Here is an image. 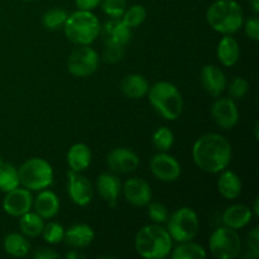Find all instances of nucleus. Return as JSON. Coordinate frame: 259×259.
<instances>
[{"label": "nucleus", "mask_w": 259, "mask_h": 259, "mask_svg": "<svg viewBox=\"0 0 259 259\" xmlns=\"http://www.w3.org/2000/svg\"><path fill=\"white\" fill-rule=\"evenodd\" d=\"M192 158L201 171L219 174L232 161V146L229 141L217 133L200 137L192 147Z\"/></svg>", "instance_id": "f257e3e1"}, {"label": "nucleus", "mask_w": 259, "mask_h": 259, "mask_svg": "<svg viewBox=\"0 0 259 259\" xmlns=\"http://www.w3.org/2000/svg\"><path fill=\"white\" fill-rule=\"evenodd\" d=\"M210 27L222 34H233L242 28L244 13L235 0H217L206 12Z\"/></svg>", "instance_id": "f03ea898"}, {"label": "nucleus", "mask_w": 259, "mask_h": 259, "mask_svg": "<svg viewBox=\"0 0 259 259\" xmlns=\"http://www.w3.org/2000/svg\"><path fill=\"white\" fill-rule=\"evenodd\" d=\"M136 250L147 259H162L172 250V238L164 228L146 225L136 235Z\"/></svg>", "instance_id": "7ed1b4c3"}, {"label": "nucleus", "mask_w": 259, "mask_h": 259, "mask_svg": "<svg viewBox=\"0 0 259 259\" xmlns=\"http://www.w3.org/2000/svg\"><path fill=\"white\" fill-rule=\"evenodd\" d=\"M148 99L154 110L167 120L179 118L184 109V99L179 89L171 82L159 81L148 90Z\"/></svg>", "instance_id": "20e7f679"}, {"label": "nucleus", "mask_w": 259, "mask_h": 259, "mask_svg": "<svg viewBox=\"0 0 259 259\" xmlns=\"http://www.w3.org/2000/svg\"><path fill=\"white\" fill-rule=\"evenodd\" d=\"M67 39L80 46H89L99 37L101 25L90 10H77L68 15L63 24Z\"/></svg>", "instance_id": "39448f33"}, {"label": "nucleus", "mask_w": 259, "mask_h": 259, "mask_svg": "<svg viewBox=\"0 0 259 259\" xmlns=\"http://www.w3.org/2000/svg\"><path fill=\"white\" fill-rule=\"evenodd\" d=\"M18 177L25 189L39 191L53 184V169L46 159L30 158L19 167Z\"/></svg>", "instance_id": "423d86ee"}, {"label": "nucleus", "mask_w": 259, "mask_h": 259, "mask_svg": "<svg viewBox=\"0 0 259 259\" xmlns=\"http://www.w3.org/2000/svg\"><path fill=\"white\" fill-rule=\"evenodd\" d=\"M199 218L197 214L190 207H181L176 210L169 218L168 230L172 240L177 243L190 242L199 233Z\"/></svg>", "instance_id": "0eeeda50"}, {"label": "nucleus", "mask_w": 259, "mask_h": 259, "mask_svg": "<svg viewBox=\"0 0 259 259\" xmlns=\"http://www.w3.org/2000/svg\"><path fill=\"white\" fill-rule=\"evenodd\" d=\"M209 249L218 259H233L242 250V239L234 229L228 227L219 228L211 234Z\"/></svg>", "instance_id": "6e6552de"}, {"label": "nucleus", "mask_w": 259, "mask_h": 259, "mask_svg": "<svg viewBox=\"0 0 259 259\" xmlns=\"http://www.w3.org/2000/svg\"><path fill=\"white\" fill-rule=\"evenodd\" d=\"M68 71L76 77L90 76L98 70L99 56L94 48L82 46L73 51L67 61Z\"/></svg>", "instance_id": "1a4fd4ad"}, {"label": "nucleus", "mask_w": 259, "mask_h": 259, "mask_svg": "<svg viewBox=\"0 0 259 259\" xmlns=\"http://www.w3.org/2000/svg\"><path fill=\"white\" fill-rule=\"evenodd\" d=\"M211 116L220 128L232 129L239 120V111L233 99H218L211 105Z\"/></svg>", "instance_id": "9d476101"}, {"label": "nucleus", "mask_w": 259, "mask_h": 259, "mask_svg": "<svg viewBox=\"0 0 259 259\" xmlns=\"http://www.w3.org/2000/svg\"><path fill=\"white\" fill-rule=\"evenodd\" d=\"M3 200V209L10 217H22L30 210L33 205L32 194L28 189H14L5 192Z\"/></svg>", "instance_id": "9b49d317"}, {"label": "nucleus", "mask_w": 259, "mask_h": 259, "mask_svg": "<svg viewBox=\"0 0 259 259\" xmlns=\"http://www.w3.org/2000/svg\"><path fill=\"white\" fill-rule=\"evenodd\" d=\"M106 163L114 174H131L138 168L139 158L131 149L119 147L109 152Z\"/></svg>", "instance_id": "f8f14e48"}, {"label": "nucleus", "mask_w": 259, "mask_h": 259, "mask_svg": "<svg viewBox=\"0 0 259 259\" xmlns=\"http://www.w3.org/2000/svg\"><path fill=\"white\" fill-rule=\"evenodd\" d=\"M151 171L163 182H174L181 175V166L175 157L167 153H159L152 158Z\"/></svg>", "instance_id": "ddd939ff"}, {"label": "nucleus", "mask_w": 259, "mask_h": 259, "mask_svg": "<svg viewBox=\"0 0 259 259\" xmlns=\"http://www.w3.org/2000/svg\"><path fill=\"white\" fill-rule=\"evenodd\" d=\"M68 176V195L71 200L78 206H86L90 204L94 196V189L91 182L80 172L70 171Z\"/></svg>", "instance_id": "4468645a"}, {"label": "nucleus", "mask_w": 259, "mask_h": 259, "mask_svg": "<svg viewBox=\"0 0 259 259\" xmlns=\"http://www.w3.org/2000/svg\"><path fill=\"white\" fill-rule=\"evenodd\" d=\"M124 197L134 206H147L152 200V190L148 182L143 179H129L121 186Z\"/></svg>", "instance_id": "2eb2a0df"}, {"label": "nucleus", "mask_w": 259, "mask_h": 259, "mask_svg": "<svg viewBox=\"0 0 259 259\" xmlns=\"http://www.w3.org/2000/svg\"><path fill=\"white\" fill-rule=\"evenodd\" d=\"M104 45H118L125 47L132 39V28L124 24L121 19H113L105 23L100 29Z\"/></svg>", "instance_id": "dca6fc26"}, {"label": "nucleus", "mask_w": 259, "mask_h": 259, "mask_svg": "<svg viewBox=\"0 0 259 259\" xmlns=\"http://www.w3.org/2000/svg\"><path fill=\"white\" fill-rule=\"evenodd\" d=\"M200 78H201L202 88L205 89V91L209 93L211 96H214V98L222 95L224 93L225 88H227V77L218 66H205L201 70Z\"/></svg>", "instance_id": "f3484780"}, {"label": "nucleus", "mask_w": 259, "mask_h": 259, "mask_svg": "<svg viewBox=\"0 0 259 259\" xmlns=\"http://www.w3.org/2000/svg\"><path fill=\"white\" fill-rule=\"evenodd\" d=\"M99 195L110 207H115L118 204V197L121 191V182L118 176L113 174H101L96 181Z\"/></svg>", "instance_id": "a211bd4d"}, {"label": "nucleus", "mask_w": 259, "mask_h": 259, "mask_svg": "<svg viewBox=\"0 0 259 259\" xmlns=\"http://www.w3.org/2000/svg\"><path fill=\"white\" fill-rule=\"evenodd\" d=\"M94 238H95V233L89 225L76 224L67 229V232H65L63 240L68 247L75 248V249H82L93 243Z\"/></svg>", "instance_id": "6ab92c4d"}, {"label": "nucleus", "mask_w": 259, "mask_h": 259, "mask_svg": "<svg viewBox=\"0 0 259 259\" xmlns=\"http://www.w3.org/2000/svg\"><path fill=\"white\" fill-rule=\"evenodd\" d=\"M252 218L253 212L249 207L242 204H237L225 210L223 214V223L225 227L237 230L247 227Z\"/></svg>", "instance_id": "aec40b11"}, {"label": "nucleus", "mask_w": 259, "mask_h": 259, "mask_svg": "<svg viewBox=\"0 0 259 259\" xmlns=\"http://www.w3.org/2000/svg\"><path fill=\"white\" fill-rule=\"evenodd\" d=\"M34 210L43 219H52L60 211V200L53 191L45 190L34 201Z\"/></svg>", "instance_id": "412c9836"}, {"label": "nucleus", "mask_w": 259, "mask_h": 259, "mask_svg": "<svg viewBox=\"0 0 259 259\" xmlns=\"http://www.w3.org/2000/svg\"><path fill=\"white\" fill-rule=\"evenodd\" d=\"M67 163L70 166L71 171H85L91 163L90 148L83 143L73 144L67 152Z\"/></svg>", "instance_id": "4be33fe9"}, {"label": "nucleus", "mask_w": 259, "mask_h": 259, "mask_svg": "<svg viewBox=\"0 0 259 259\" xmlns=\"http://www.w3.org/2000/svg\"><path fill=\"white\" fill-rule=\"evenodd\" d=\"M148 81L138 73L125 76L121 81V91L129 99H142L148 94Z\"/></svg>", "instance_id": "5701e85b"}, {"label": "nucleus", "mask_w": 259, "mask_h": 259, "mask_svg": "<svg viewBox=\"0 0 259 259\" xmlns=\"http://www.w3.org/2000/svg\"><path fill=\"white\" fill-rule=\"evenodd\" d=\"M218 191L224 199L234 200L242 192V181L233 171H225L218 180Z\"/></svg>", "instance_id": "b1692460"}, {"label": "nucleus", "mask_w": 259, "mask_h": 259, "mask_svg": "<svg viewBox=\"0 0 259 259\" xmlns=\"http://www.w3.org/2000/svg\"><path fill=\"white\" fill-rule=\"evenodd\" d=\"M218 58L227 67H232L239 60V45L230 34H225L218 45Z\"/></svg>", "instance_id": "393cba45"}, {"label": "nucleus", "mask_w": 259, "mask_h": 259, "mask_svg": "<svg viewBox=\"0 0 259 259\" xmlns=\"http://www.w3.org/2000/svg\"><path fill=\"white\" fill-rule=\"evenodd\" d=\"M4 249L12 257H25L29 253L30 245L23 235L10 233L4 238Z\"/></svg>", "instance_id": "a878e982"}, {"label": "nucleus", "mask_w": 259, "mask_h": 259, "mask_svg": "<svg viewBox=\"0 0 259 259\" xmlns=\"http://www.w3.org/2000/svg\"><path fill=\"white\" fill-rule=\"evenodd\" d=\"M43 227H45L43 218H40L37 212L28 211L20 217L19 228L23 234L27 235V237L34 238L42 234Z\"/></svg>", "instance_id": "bb28decb"}, {"label": "nucleus", "mask_w": 259, "mask_h": 259, "mask_svg": "<svg viewBox=\"0 0 259 259\" xmlns=\"http://www.w3.org/2000/svg\"><path fill=\"white\" fill-rule=\"evenodd\" d=\"M171 257L174 259H204L206 257V252L196 243L185 242L175 248Z\"/></svg>", "instance_id": "cd10ccee"}, {"label": "nucleus", "mask_w": 259, "mask_h": 259, "mask_svg": "<svg viewBox=\"0 0 259 259\" xmlns=\"http://www.w3.org/2000/svg\"><path fill=\"white\" fill-rule=\"evenodd\" d=\"M19 186L18 169L13 164L4 163L0 166V190L3 192H9Z\"/></svg>", "instance_id": "c85d7f7f"}, {"label": "nucleus", "mask_w": 259, "mask_h": 259, "mask_svg": "<svg viewBox=\"0 0 259 259\" xmlns=\"http://www.w3.org/2000/svg\"><path fill=\"white\" fill-rule=\"evenodd\" d=\"M147 17V10L143 5L134 4L132 7L126 8L124 14L121 15V22L129 28H136L144 22Z\"/></svg>", "instance_id": "c756f323"}, {"label": "nucleus", "mask_w": 259, "mask_h": 259, "mask_svg": "<svg viewBox=\"0 0 259 259\" xmlns=\"http://www.w3.org/2000/svg\"><path fill=\"white\" fill-rule=\"evenodd\" d=\"M67 17L68 14L66 10L58 9V8L57 9H51L43 14L42 23L45 25V28H47V29L56 30L63 27Z\"/></svg>", "instance_id": "7c9ffc66"}, {"label": "nucleus", "mask_w": 259, "mask_h": 259, "mask_svg": "<svg viewBox=\"0 0 259 259\" xmlns=\"http://www.w3.org/2000/svg\"><path fill=\"white\" fill-rule=\"evenodd\" d=\"M152 141H153L154 147L158 151L167 152L171 148L172 144H174L175 137L171 129H168L167 126H161V128H158L154 132Z\"/></svg>", "instance_id": "2f4dec72"}, {"label": "nucleus", "mask_w": 259, "mask_h": 259, "mask_svg": "<svg viewBox=\"0 0 259 259\" xmlns=\"http://www.w3.org/2000/svg\"><path fill=\"white\" fill-rule=\"evenodd\" d=\"M65 232L66 230L62 225L56 222H51L43 227L42 235L43 239L50 244H58L65 238Z\"/></svg>", "instance_id": "473e14b6"}, {"label": "nucleus", "mask_w": 259, "mask_h": 259, "mask_svg": "<svg viewBox=\"0 0 259 259\" xmlns=\"http://www.w3.org/2000/svg\"><path fill=\"white\" fill-rule=\"evenodd\" d=\"M101 9L113 19H120L126 9V0H101Z\"/></svg>", "instance_id": "72a5a7b5"}, {"label": "nucleus", "mask_w": 259, "mask_h": 259, "mask_svg": "<svg viewBox=\"0 0 259 259\" xmlns=\"http://www.w3.org/2000/svg\"><path fill=\"white\" fill-rule=\"evenodd\" d=\"M148 205V214L152 222L156 224H162V223L167 222L168 212H167V207L162 202H149Z\"/></svg>", "instance_id": "f704fd0d"}, {"label": "nucleus", "mask_w": 259, "mask_h": 259, "mask_svg": "<svg viewBox=\"0 0 259 259\" xmlns=\"http://www.w3.org/2000/svg\"><path fill=\"white\" fill-rule=\"evenodd\" d=\"M248 90H249V83L243 77H235L229 86V94L234 99L244 98Z\"/></svg>", "instance_id": "c9c22d12"}, {"label": "nucleus", "mask_w": 259, "mask_h": 259, "mask_svg": "<svg viewBox=\"0 0 259 259\" xmlns=\"http://www.w3.org/2000/svg\"><path fill=\"white\" fill-rule=\"evenodd\" d=\"M124 47L118 45H105L104 48V61L108 63H116L123 58Z\"/></svg>", "instance_id": "e433bc0d"}, {"label": "nucleus", "mask_w": 259, "mask_h": 259, "mask_svg": "<svg viewBox=\"0 0 259 259\" xmlns=\"http://www.w3.org/2000/svg\"><path fill=\"white\" fill-rule=\"evenodd\" d=\"M247 245H248V249H249L250 253H252L250 257L257 258L259 255V229L258 228H254V229L248 234Z\"/></svg>", "instance_id": "4c0bfd02"}, {"label": "nucleus", "mask_w": 259, "mask_h": 259, "mask_svg": "<svg viewBox=\"0 0 259 259\" xmlns=\"http://www.w3.org/2000/svg\"><path fill=\"white\" fill-rule=\"evenodd\" d=\"M245 34L250 38L252 40L257 42L259 39V19L258 17H250L249 19L245 22Z\"/></svg>", "instance_id": "58836bf2"}, {"label": "nucleus", "mask_w": 259, "mask_h": 259, "mask_svg": "<svg viewBox=\"0 0 259 259\" xmlns=\"http://www.w3.org/2000/svg\"><path fill=\"white\" fill-rule=\"evenodd\" d=\"M33 257L35 259H55L60 257V254L57 252H55L53 249H50V248H39L33 254Z\"/></svg>", "instance_id": "ea45409f"}, {"label": "nucleus", "mask_w": 259, "mask_h": 259, "mask_svg": "<svg viewBox=\"0 0 259 259\" xmlns=\"http://www.w3.org/2000/svg\"><path fill=\"white\" fill-rule=\"evenodd\" d=\"M76 5L78 7V9L81 10H93L95 9L98 5H100L101 0H75Z\"/></svg>", "instance_id": "a19ab883"}, {"label": "nucleus", "mask_w": 259, "mask_h": 259, "mask_svg": "<svg viewBox=\"0 0 259 259\" xmlns=\"http://www.w3.org/2000/svg\"><path fill=\"white\" fill-rule=\"evenodd\" d=\"M66 258L68 259H83L85 258V255L82 254V253H78L77 250H71V252H68L67 254H66Z\"/></svg>", "instance_id": "79ce46f5"}, {"label": "nucleus", "mask_w": 259, "mask_h": 259, "mask_svg": "<svg viewBox=\"0 0 259 259\" xmlns=\"http://www.w3.org/2000/svg\"><path fill=\"white\" fill-rule=\"evenodd\" d=\"M249 3L254 13H259V0H249Z\"/></svg>", "instance_id": "37998d69"}, {"label": "nucleus", "mask_w": 259, "mask_h": 259, "mask_svg": "<svg viewBox=\"0 0 259 259\" xmlns=\"http://www.w3.org/2000/svg\"><path fill=\"white\" fill-rule=\"evenodd\" d=\"M259 199H255L254 201V207H253V210H254V215H259Z\"/></svg>", "instance_id": "c03bdc74"}, {"label": "nucleus", "mask_w": 259, "mask_h": 259, "mask_svg": "<svg viewBox=\"0 0 259 259\" xmlns=\"http://www.w3.org/2000/svg\"><path fill=\"white\" fill-rule=\"evenodd\" d=\"M3 164V159H2V157H0V166H2Z\"/></svg>", "instance_id": "a18cd8bd"}, {"label": "nucleus", "mask_w": 259, "mask_h": 259, "mask_svg": "<svg viewBox=\"0 0 259 259\" xmlns=\"http://www.w3.org/2000/svg\"><path fill=\"white\" fill-rule=\"evenodd\" d=\"M23 2H33V0H23Z\"/></svg>", "instance_id": "49530a36"}]
</instances>
